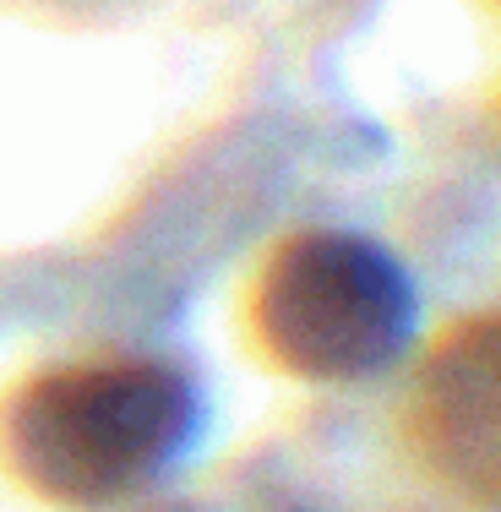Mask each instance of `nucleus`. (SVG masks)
<instances>
[{"label": "nucleus", "mask_w": 501, "mask_h": 512, "mask_svg": "<svg viewBox=\"0 0 501 512\" xmlns=\"http://www.w3.org/2000/svg\"><path fill=\"white\" fill-rule=\"evenodd\" d=\"M431 425L425 431L442 442L447 463H463L469 480H485L491 491L496 469V349H491V322L474 327V338H458L436 360L431 382Z\"/></svg>", "instance_id": "obj_3"}, {"label": "nucleus", "mask_w": 501, "mask_h": 512, "mask_svg": "<svg viewBox=\"0 0 501 512\" xmlns=\"http://www.w3.org/2000/svg\"><path fill=\"white\" fill-rule=\"evenodd\" d=\"M256 327L267 355L305 382H365L414 344L420 289L382 240L311 229L273 251Z\"/></svg>", "instance_id": "obj_2"}, {"label": "nucleus", "mask_w": 501, "mask_h": 512, "mask_svg": "<svg viewBox=\"0 0 501 512\" xmlns=\"http://www.w3.org/2000/svg\"><path fill=\"white\" fill-rule=\"evenodd\" d=\"M202 387L164 360H82L11 398L6 453L55 507L99 512L164 485L202 447Z\"/></svg>", "instance_id": "obj_1"}]
</instances>
